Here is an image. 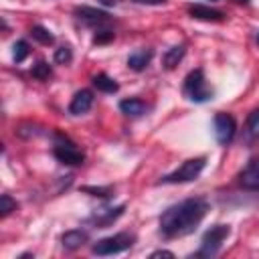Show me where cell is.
Listing matches in <instances>:
<instances>
[{
  "label": "cell",
  "instance_id": "cell-1",
  "mask_svg": "<svg viewBox=\"0 0 259 259\" xmlns=\"http://www.w3.org/2000/svg\"><path fill=\"white\" fill-rule=\"evenodd\" d=\"M208 210V202L204 198H186L160 217V231L164 237H182L196 229V225L204 219Z\"/></svg>",
  "mask_w": 259,
  "mask_h": 259
},
{
  "label": "cell",
  "instance_id": "cell-2",
  "mask_svg": "<svg viewBox=\"0 0 259 259\" xmlns=\"http://www.w3.org/2000/svg\"><path fill=\"white\" fill-rule=\"evenodd\" d=\"M182 91H184V95H186L190 101H196V103L208 101V99L212 97V89H210V85L206 83L202 69H194V71H190V73L186 75Z\"/></svg>",
  "mask_w": 259,
  "mask_h": 259
},
{
  "label": "cell",
  "instance_id": "cell-3",
  "mask_svg": "<svg viewBox=\"0 0 259 259\" xmlns=\"http://www.w3.org/2000/svg\"><path fill=\"white\" fill-rule=\"evenodd\" d=\"M204 164H206V160L204 158H190V160H186V162H182L174 172H170V174H166L160 182H164V184H180V182H190V180H194L200 172H202V168H204Z\"/></svg>",
  "mask_w": 259,
  "mask_h": 259
},
{
  "label": "cell",
  "instance_id": "cell-4",
  "mask_svg": "<svg viewBox=\"0 0 259 259\" xmlns=\"http://www.w3.org/2000/svg\"><path fill=\"white\" fill-rule=\"evenodd\" d=\"M134 241H136V237L132 233H117V235H111V237L97 241L91 251L95 255H115V253L130 249L134 245Z\"/></svg>",
  "mask_w": 259,
  "mask_h": 259
},
{
  "label": "cell",
  "instance_id": "cell-5",
  "mask_svg": "<svg viewBox=\"0 0 259 259\" xmlns=\"http://www.w3.org/2000/svg\"><path fill=\"white\" fill-rule=\"evenodd\" d=\"M229 233H231V229H229V225H214V227H210L204 235H202V243H200V257H210V255H214L219 249H221V245H223V241L229 237Z\"/></svg>",
  "mask_w": 259,
  "mask_h": 259
},
{
  "label": "cell",
  "instance_id": "cell-6",
  "mask_svg": "<svg viewBox=\"0 0 259 259\" xmlns=\"http://www.w3.org/2000/svg\"><path fill=\"white\" fill-rule=\"evenodd\" d=\"M53 154H55V158H57L59 162L69 164V166L83 164V160H85L83 152H81L73 142H69L67 138H63V136H57V140H55V148H53Z\"/></svg>",
  "mask_w": 259,
  "mask_h": 259
},
{
  "label": "cell",
  "instance_id": "cell-7",
  "mask_svg": "<svg viewBox=\"0 0 259 259\" xmlns=\"http://www.w3.org/2000/svg\"><path fill=\"white\" fill-rule=\"evenodd\" d=\"M237 132V121L231 113H217L214 115V138L219 144H229L235 138Z\"/></svg>",
  "mask_w": 259,
  "mask_h": 259
},
{
  "label": "cell",
  "instance_id": "cell-8",
  "mask_svg": "<svg viewBox=\"0 0 259 259\" xmlns=\"http://www.w3.org/2000/svg\"><path fill=\"white\" fill-rule=\"evenodd\" d=\"M75 16H77L81 22H85L87 26H97V28L111 22V18H109L107 12H101V10L91 8V6H77V8H75Z\"/></svg>",
  "mask_w": 259,
  "mask_h": 259
},
{
  "label": "cell",
  "instance_id": "cell-9",
  "mask_svg": "<svg viewBox=\"0 0 259 259\" xmlns=\"http://www.w3.org/2000/svg\"><path fill=\"white\" fill-rule=\"evenodd\" d=\"M239 182L245 190H259V158H253L243 172L239 174Z\"/></svg>",
  "mask_w": 259,
  "mask_h": 259
},
{
  "label": "cell",
  "instance_id": "cell-10",
  "mask_svg": "<svg viewBox=\"0 0 259 259\" xmlns=\"http://www.w3.org/2000/svg\"><path fill=\"white\" fill-rule=\"evenodd\" d=\"M188 14L192 18L206 20V22H221V20H225V14L221 10H214V8L204 6V4H190L188 6Z\"/></svg>",
  "mask_w": 259,
  "mask_h": 259
},
{
  "label": "cell",
  "instance_id": "cell-11",
  "mask_svg": "<svg viewBox=\"0 0 259 259\" xmlns=\"http://www.w3.org/2000/svg\"><path fill=\"white\" fill-rule=\"evenodd\" d=\"M91 105H93V93H91L89 89H81V91H77V93L73 95L71 105H69V111H71L73 115H81V113L89 111Z\"/></svg>",
  "mask_w": 259,
  "mask_h": 259
},
{
  "label": "cell",
  "instance_id": "cell-12",
  "mask_svg": "<svg viewBox=\"0 0 259 259\" xmlns=\"http://www.w3.org/2000/svg\"><path fill=\"white\" fill-rule=\"evenodd\" d=\"M87 239H89V235H87L85 231L73 229V231H67V233L61 237V243H63V247H65L67 251H75V249H79L81 245H85Z\"/></svg>",
  "mask_w": 259,
  "mask_h": 259
},
{
  "label": "cell",
  "instance_id": "cell-13",
  "mask_svg": "<svg viewBox=\"0 0 259 259\" xmlns=\"http://www.w3.org/2000/svg\"><path fill=\"white\" fill-rule=\"evenodd\" d=\"M152 51L150 49H138V51H134L130 57H127V67L130 69H134V71H142V69H146L148 67V63L152 61Z\"/></svg>",
  "mask_w": 259,
  "mask_h": 259
},
{
  "label": "cell",
  "instance_id": "cell-14",
  "mask_svg": "<svg viewBox=\"0 0 259 259\" xmlns=\"http://www.w3.org/2000/svg\"><path fill=\"white\" fill-rule=\"evenodd\" d=\"M123 208H125V206H115V208L99 210V212H95L89 221H93V223H95V225H99V227H107L109 223H113V221L123 212Z\"/></svg>",
  "mask_w": 259,
  "mask_h": 259
},
{
  "label": "cell",
  "instance_id": "cell-15",
  "mask_svg": "<svg viewBox=\"0 0 259 259\" xmlns=\"http://www.w3.org/2000/svg\"><path fill=\"white\" fill-rule=\"evenodd\" d=\"M119 109H121L125 115L138 117V115H142V113L148 109V105H146L142 99H138V97H132V99H123V101L119 103Z\"/></svg>",
  "mask_w": 259,
  "mask_h": 259
},
{
  "label": "cell",
  "instance_id": "cell-16",
  "mask_svg": "<svg viewBox=\"0 0 259 259\" xmlns=\"http://www.w3.org/2000/svg\"><path fill=\"white\" fill-rule=\"evenodd\" d=\"M184 53H186L184 45H178V47L168 49V51H166V55H164V67H166V69H174V67L182 61Z\"/></svg>",
  "mask_w": 259,
  "mask_h": 259
},
{
  "label": "cell",
  "instance_id": "cell-17",
  "mask_svg": "<svg viewBox=\"0 0 259 259\" xmlns=\"http://www.w3.org/2000/svg\"><path fill=\"white\" fill-rule=\"evenodd\" d=\"M93 85H95L99 91H105V93H115V91L119 89L117 83H115V79H111V77L105 75V73L95 75V77H93Z\"/></svg>",
  "mask_w": 259,
  "mask_h": 259
},
{
  "label": "cell",
  "instance_id": "cell-18",
  "mask_svg": "<svg viewBox=\"0 0 259 259\" xmlns=\"http://www.w3.org/2000/svg\"><path fill=\"white\" fill-rule=\"evenodd\" d=\"M245 134H247L249 140H257L259 138V109L249 113L247 125H245Z\"/></svg>",
  "mask_w": 259,
  "mask_h": 259
},
{
  "label": "cell",
  "instance_id": "cell-19",
  "mask_svg": "<svg viewBox=\"0 0 259 259\" xmlns=\"http://www.w3.org/2000/svg\"><path fill=\"white\" fill-rule=\"evenodd\" d=\"M30 34H32V38H36V40L42 42V45H51V42L55 40V36L51 34V30H47L45 26H32Z\"/></svg>",
  "mask_w": 259,
  "mask_h": 259
},
{
  "label": "cell",
  "instance_id": "cell-20",
  "mask_svg": "<svg viewBox=\"0 0 259 259\" xmlns=\"http://www.w3.org/2000/svg\"><path fill=\"white\" fill-rule=\"evenodd\" d=\"M28 53H30V49H28V42H26V40H18V42H14L12 57H14L16 63H22V61L28 57Z\"/></svg>",
  "mask_w": 259,
  "mask_h": 259
},
{
  "label": "cell",
  "instance_id": "cell-21",
  "mask_svg": "<svg viewBox=\"0 0 259 259\" xmlns=\"http://www.w3.org/2000/svg\"><path fill=\"white\" fill-rule=\"evenodd\" d=\"M12 210H16V200H12L8 194H2L0 196V212H2V217H8Z\"/></svg>",
  "mask_w": 259,
  "mask_h": 259
},
{
  "label": "cell",
  "instance_id": "cell-22",
  "mask_svg": "<svg viewBox=\"0 0 259 259\" xmlns=\"http://www.w3.org/2000/svg\"><path fill=\"white\" fill-rule=\"evenodd\" d=\"M71 59H73V53H71L69 47H61V49L55 51V61L61 63V65H67Z\"/></svg>",
  "mask_w": 259,
  "mask_h": 259
},
{
  "label": "cell",
  "instance_id": "cell-23",
  "mask_svg": "<svg viewBox=\"0 0 259 259\" xmlns=\"http://www.w3.org/2000/svg\"><path fill=\"white\" fill-rule=\"evenodd\" d=\"M51 73H53V71H51V67H49L47 63H38V65L32 69V77L42 79V81H45V79H49V77H51Z\"/></svg>",
  "mask_w": 259,
  "mask_h": 259
},
{
  "label": "cell",
  "instance_id": "cell-24",
  "mask_svg": "<svg viewBox=\"0 0 259 259\" xmlns=\"http://www.w3.org/2000/svg\"><path fill=\"white\" fill-rule=\"evenodd\" d=\"M113 38V32L111 30H99L95 36H93V42L95 45H101V42H107V40H111Z\"/></svg>",
  "mask_w": 259,
  "mask_h": 259
},
{
  "label": "cell",
  "instance_id": "cell-25",
  "mask_svg": "<svg viewBox=\"0 0 259 259\" xmlns=\"http://www.w3.org/2000/svg\"><path fill=\"white\" fill-rule=\"evenodd\" d=\"M85 192H93V196H109V188H91V186H87V188H83Z\"/></svg>",
  "mask_w": 259,
  "mask_h": 259
},
{
  "label": "cell",
  "instance_id": "cell-26",
  "mask_svg": "<svg viewBox=\"0 0 259 259\" xmlns=\"http://www.w3.org/2000/svg\"><path fill=\"white\" fill-rule=\"evenodd\" d=\"M150 257H152V259H156V257H174V253H172V251H164V249H160V251H154Z\"/></svg>",
  "mask_w": 259,
  "mask_h": 259
},
{
  "label": "cell",
  "instance_id": "cell-27",
  "mask_svg": "<svg viewBox=\"0 0 259 259\" xmlns=\"http://www.w3.org/2000/svg\"><path fill=\"white\" fill-rule=\"evenodd\" d=\"M136 2H140V4H160L164 0H136Z\"/></svg>",
  "mask_w": 259,
  "mask_h": 259
},
{
  "label": "cell",
  "instance_id": "cell-28",
  "mask_svg": "<svg viewBox=\"0 0 259 259\" xmlns=\"http://www.w3.org/2000/svg\"><path fill=\"white\" fill-rule=\"evenodd\" d=\"M101 4H105V6H113L115 4V0H99Z\"/></svg>",
  "mask_w": 259,
  "mask_h": 259
},
{
  "label": "cell",
  "instance_id": "cell-29",
  "mask_svg": "<svg viewBox=\"0 0 259 259\" xmlns=\"http://www.w3.org/2000/svg\"><path fill=\"white\" fill-rule=\"evenodd\" d=\"M235 2H249V0H235Z\"/></svg>",
  "mask_w": 259,
  "mask_h": 259
},
{
  "label": "cell",
  "instance_id": "cell-30",
  "mask_svg": "<svg viewBox=\"0 0 259 259\" xmlns=\"http://www.w3.org/2000/svg\"><path fill=\"white\" fill-rule=\"evenodd\" d=\"M257 42H259V34H257Z\"/></svg>",
  "mask_w": 259,
  "mask_h": 259
}]
</instances>
